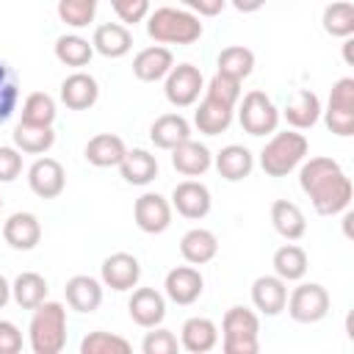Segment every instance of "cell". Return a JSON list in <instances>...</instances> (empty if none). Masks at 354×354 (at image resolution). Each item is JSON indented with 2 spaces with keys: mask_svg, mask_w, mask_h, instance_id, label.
I'll use <instances>...</instances> for the list:
<instances>
[{
  "mask_svg": "<svg viewBox=\"0 0 354 354\" xmlns=\"http://www.w3.org/2000/svg\"><path fill=\"white\" fill-rule=\"evenodd\" d=\"M299 185L310 196L318 216H337L348 207L354 185L332 158H310L299 169Z\"/></svg>",
  "mask_w": 354,
  "mask_h": 354,
  "instance_id": "obj_1",
  "label": "cell"
},
{
  "mask_svg": "<svg viewBox=\"0 0 354 354\" xmlns=\"http://www.w3.org/2000/svg\"><path fill=\"white\" fill-rule=\"evenodd\" d=\"M33 354H58L66 346V310L61 301H41L33 307V318L28 326Z\"/></svg>",
  "mask_w": 354,
  "mask_h": 354,
  "instance_id": "obj_2",
  "label": "cell"
},
{
  "mask_svg": "<svg viewBox=\"0 0 354 354\" xmlns=\"http://www.w3.org/2000/svg\"><path fill=\"white\" fill-rule=\"evenodd\" d=\"M147 33L158 44H194L202 36V22L191 11L163 6L147 14Z\"/></svg>",
  "mask_w": 354,
  "mask_h": 354,
  "instance_id": "obj_3",
  "label": "cell"
},
{
  "mask_svg": "<svg viewBox=\"0 0 354 354\" xmlns=\"http://www.w3.org/2000/svg\"><path fill=\"white\" fill-rule=\"evenodd\" d=\"M224 354H257L260 351V318L249 307H230L221 321Z\"/></svg>",
  "mask_w": 354,
  "mask_h": 354,
  "instance_id": "obj_4",
  "label": "cell"
},
{
  "mask_svg": "<svg viewBox=\"0 0 354 354\" xmlns=\"http://www.w3.org/2000/svg\"><path fill=\"white\" fill-rule=\"evenodd\" d=\"M307 147H310L307 138L301 133H296V130L274 133V138L260 152V169L268 177H285L304 160Z\"/></svg>",
  "mask_w": 354,
  "mask_h": 354,
  "instance_id": "obj_5",
  "label": "cell"
},
{
  "mask_svg": "<svg viewBox=\"0 0 354 354\" xmlns=\"http://www.w3.org/2000/svg\"><path fill=\"white\" fill-rule=\"evenodd\" d=\"M321 113H324L326 127L335 136H340V138L354 136V77H340L332 86L329 105Z\"/></svg>",
  "mask_w": 354,
  "mask_h": 354,
  "instance_id": "obj_6",
  "label": "cell"
},
{
  "mask_svg": "<svg viewBox=\"0 0 354 354\" xmlns=\"http://www.w3.org/2000/svg\"><path fill=\"white\" fill-rule=\"evenodd\" d=\"M238 122L249 136H268V133H277L279 108L263 91H249L243 94V102L238 108Z\"/></svg>",
  "mask_w": 354,
  "mask_h": 354,
  "instance_id": "obj_7",
  "label": "cell"
},
{
  "mask_svg": "<svg viewBox=\"0 0 354 354\" xmlns=\"http://www.w3.org/2000/svg\"><path fill=\"white\" fill-rule=\"evenodd\" d=\"M288 315L296 324H315L329 313V293L318 282H301L285 301Z\"/></svg>",
  "mask_w": 354,
  "mask_h": 354,
  "instance_id": "obj_8",
  "label": "cell"
},
{
  "mask_svg": "<svg viewBox=\"0 0 354 354\" xmlns=\"http://www.w3.org/2000/svg\"><path fill=\"white\" fill-rule=\"evenodd\" d=\"M202 91H205V77L194 64H177L169 69L166 83H163V94L174 108L194 105Z\"/></svg>",
  "mask_w": 354,
  "mask_h": 354,
  "instance_id": "obj_9",
  "label": "cell"
},
{
  "mask_svg": "<svg viewBox=\"0 0 354 354\" xmlns=\"http://www.w3.org/2000/svg\"><path fill=\"white\" fill-rule=\"evenodd\" d=\"M133 218H136V224H138L141 232H147V235H160V232H166L169 224H171V205H169L166 196L147 191V194H141V196L136 199V205H133Z\"/></svg>",
  "mask_w": 354,
  "mask_h": 354,
  "instance_id": "obj_10",
  "label": "cell"
},
{
  "mask_svg": "<svg viewBox=\"0 0 354 354\" xmlns=\"http://www.w3.org/2000/svg\"><path fill=\"white\" fill-rule=\"evenodd\" d=\"M28 185L36 196L41 199H55L64 194L66 185V171L55 158H39L28 169Z\"/></svg>",
  "mask_w": 354,
  "mask_h": 354,
  "instance_id": "obj_11",
  "label": "cell"
},
{
  "mask_svg": "<svg viewBox=\"0 0 354 354\" xmlns=\"http://www.w3.org/2000/svg\"><path fill=\"white\" fill-rule=\"evenodd\" d=\"M141 279V263L130 252H113L102 260V285L111 290H133Z\"/></svg>",
  "mask_w": 354,
  "mask_h": 354,
  "instance_id": "obj_12",
  "label": "cell"
},
{
  "mask_svg": "<svg viewBox=\"0 0 354 354\" xmlns=\"http://www.w3.org/2000/svg\"><path fill=\"white\" fill-rule=\"evenodd\" d=\"M210 205H213V199H210L207 185H202L196 180H183L171 191V207H177V213L183 218H191V221L205 218L210 213Z\"/></svg>",
  "mask_w": 354,
  "mask_h": 354,
  "instance_id": "obj_13",
  "label": "cell"
},
{
  "mask_svg": "<svg viewBox=\"0 0 354 354\" xmlns=\"http://www.w3.org/2000/svg\"><path fill=\"white\" fill-rule=\"evenodd\" d=\"M163 288H166V296L174 301V304H194L199 296H202V290H205V279H202V274L194 268V266H177V268H171L169 274H166V282H163Z\"/></svg>",
  "mask_w": 354,
  "mask_h": 354,
  "instance_id": "obj_14",
  "label": "cell"
},
{
  "mask_svg": "<svg viewBox=\"0 0 354 354\" xmlns=\"http://www.w3.org/2000/svg\"><path fill=\"white\" fill-rule=\"evenodd\" d=\"M127 310H130V318L138 326L152 329V326H160L163 318H166V299L155 288H138V290H133V296L127 301Z\"/></svg>",
  "mask_w": 354,
  "mask_h": 354,
  "instance_id": "obj_15",
  "label": "cell"
},
{
  "mask_svg": "<svg viewBox=\"0 0 354 354\" xmlns=\"http://www.w3.org/2000/svg\"><path fill=\"white\" fill-rule=\"evenodd\" d=\"M3 238L11 249L30 252L41 241V224L33 213H11L3 224Z\"/></svg>",
  "mask_w": 354,
  "mask_h": 354,
  "instance_id": "obj_16",
  "label": "cell"
},
{
  "mask_svg": "<svg viewBox=\"0 0 354 354\" xmlns=\"http://www.w3.org/2000/svg\"><path fill=\"white\" fill-rule=\"evenodd\" d=\"M285 301H288V282L279 279L277 274H266L252 282V304L263 315H279L285 310Z\"/></svg>",
  "mask_w": 354,
  "mask_h": 354,
  "instance_id": "obj_17",
  "label": "cell"
},
{
  "mask_svg": "<svg viewBox=\"0 0 354 354\" xmlns=\"http://www.w3.org/2000/svg\"><path fill=\"white\" fill-rule=\"evenodd\" d=\"M100 97V86L88 72H72L61 83V102L69 111H88Z\"/></svg>",
  "mask_w": 354,
  "mask_h": 354,
  "instance_id": "obj_18",
  "label": "cell"
},
{
  "mask_svg": "<svg viewBox=\"0 0 354 354\" xmlns=\"http://www.w3.org/2000/svg\"><path fill=\"white\" fill-rule=\"evenodd\" d=\"M174 66V55L169 47H144L136 58H133V75L141 80V83H155V80H163L169 75V69Z\"/></svg>",
  "mask_w": 354,
  "mask_h": 354,
  "instance_id": "obj_19",
  "label": "cell"
},
{
  "mask_svg": "<svg viewBox=\"0 0 354 354\" xmlns=\"http://www.w3.org/2000/svg\"><path fill=\"white\" fill-rule=\"evenodd\" d=\"M169 152H171V166H174L180 174H185V177H199V174H205V171L210 169V163H213L210 149H207L205 144L194 141V138L177 144V147L169 149Z\"/></svg>",
  "mask_w": 354,
  "mask_h": 354,
  "instance_id": "obj_20",
  "label": "cell"
},
{
  "mask_svg": "<svg viewBox=\"0 0 354 354\" xmlns=\"http://www.w3.org/2000/svg\"><path fill=\"white\" fill-rule=\"evenodd\" d=\"M91 47H94L100 55H105V58H122V55H127L130 47H133V33H130L127 25H122V22H105V25H100V28L94 30Z\"/></svg>",
  "mask_w": 354,
  "mask_h": 354,
  "instance_id": "obj_21",
  "label": "cell"
},
{
  "mask_svg": "<svg viewBox=\"0 0 354 354\" xmlns=\"http://www.w3.org/2000/svg\"><path fill=\"white\" fill-rule=\"evenodd\" d=\"M216 343H218V329L205 315L188 318L183 324V329H180V346L185 351H191V354H205V351L216 348Z\"/></svg>",
  "mask_w": 354,
  "mask_h": 354,
  "instance_id": "obj_22",
  "label": "cell"
},
{
  "mask_svg": "<svg viewBox=\"0 0 354 354\" xmlns=\"http://www.w3.org/2000/svg\"><path fill=\"white\" fill-rule=\"evenodd\" d=\"M149 138L158 149H174L177 144L191 138V124L183 113H163L152 122L149 127Z\"/></svg>",
  "mask_w": 354,
  "mask_h": 354,
  "instance_id": "obj_23",
  "label": "cell"
},
{
  "mask_svg": "<svg viewBox=\"0 0 354 354\" xmlns=\"http://www.w3.org/2000/svg\"><path fill=\"white\" fill-rule=\"evenodd\" d=\"M180 254L191 266H205L218 254V241H216V235L210 230L194 227L180 238Z\"/></svg>",
  "mask_w": 354,
  "mask_h": 354,
  "instance_id": "obj_24",
  "label": "cell"
},
{
  "mask_svg": "<svg viewBox=\"0 0 354 354\" xmlns=\"http://www.w3.org/2000/svg\"><path fill=\"white\" fill-rule=\"evenodd\" d=\"M64 293H66V304L77 313H94L102 304V285L88 274H77L66 279Z\"/></svg>",
  "mask_w": 354,
  "mask_h": 354,
  "instance_id": "obj_25",
  "label": "cell"
},
{
  "mask_svg": "<svg viewBox=\"0 0 354 354\" xmlns=\"http://www.w3.org/2000/svg\"><path fill=\"white\" fill-rule=\"evenodd\" d=\"M232 113H235V108H230V105H224V102H218V100L205 94V100L194 111V124L205 136H218L232 124Z\"/></svg>",
  "mask_w": 354,
  "mask_h": 354,
  "instance_id": "obj_26",
  "label": "cell"
},
{
  "mask_svg": "<svg viewBox=\"0 0 354 354\" xmlns=\"http://www.w3.org/2000/svg\"><path fill=\"white\" fill-rule=\"evenodd\" d=\"M124 152H127L124 141H122L119 136H113V133H100V136L88 138V144H86V149H83L86 160H88L91 166H97V169L119 166L122 158H124Z\"/></svg>",
  "mask_w": 354,
  "mask_h": 354,
  "instance_id": "obj_27",
  "label": "cell"
},
{
  "mask_svg": "<svg viewBox=\"0 0 354 354\" xmlns=\"http://www.w3.org/2000/svg\"><path fill=\"white\" fill-rule=\"evenodd\" d=\"M321 111L324 108H321L318 94L310 91V88H299L296 97H293V102H288V108H285V119L296 130H310L321 119Z\"/></svg>",
  "mask_w": 354,
  "mask_h": 354,
  "instance_id": "obj_28",
  "label": "cell"
},
{
  "mask_svg": "<svg viewBox=\"0 0 354 354\" xmlns=\"http://www.w3.org/2000/svg\"><path fill=\"white\" fill-rule=\"evenodd\" d=\"M14 147L28 155H41L55 144V130L53 124H33V122H19L14 127Z\"/></svg>",
  "mask_w": 354,
  "mask_h": 354,
  "instance_id": "obj_29",
  "label": "cell"
},
{
  "mask_svg": "<svg viewBox=\"0 0 354 354\" xmlns=\"http://www.w3.org/2000/svg\"><path fill=\"white\" fill-rule=\"evenodd\" d=\"M271 224L285 241H299L307 232V218H304L301 207L288 199H277L271 205Z\"/></svg>",
  "mask_w": 354,
  "mask_h": 354,
  "instance_id": "obj_30",
  "label": "cell"
},
{
  "mask_svg": "<svg viewBox=\"0 0 354 354\" xmlns=\"http://www.w3.org/2000/svg\"><path fill=\"white\" fill-rule=\"evenodd\" d=\"M216 169H218V174H221L224 180L238 183V180H243V177L252 174V169H254V155H252L246 147H241V144H230V147H224V149L216 155Z\"/></svg>",
  "mask_w": 354,
  "mask_h": 354,
  "instance_id": "obj_31",
  "label": "cell"
},
{
  "mask_svg": "<svg viewBox=\"0 0 354 354\" xmlns=\"http://www.w3.org/2000/svg\"><path fill=\"white\" fill-rule=\"evenodd\" d=\"M119 171L130 185H147L158 177V160L147 149H127L119 163Z\"/></svg>",
  "mask_w": 354,
  "mask_h": 354,
  "instance_id": "obj_32",
  "label": "cell"
},
{
  "mask_svg": "<svg viewBox=\"0 0 354 354\" xmlns=\"http://www.w3.org/2000/svg\"><path fill=\"white\" fill-rule=\"evenodd\" d=\"M274 274L285 282H299L304 274H307V252L296 243H285L274 252Z\"/></svg>",
  "mask_w": 354,
  "mask_h": 354,
  "instance_id": "obj_33",
  "label": "cell"
},
{
  "mask_svg": "<svg viewBox=\"0 0 354 354\" xmlns=\"http://www.w3.org/2000/svg\"><path fill=\"white\" fill-rule=\"evenodd\" d=\"M11 299L22 310H33L47 299V279L36 271H22L11 285Z\"/></svg>",
  "mask_w": 354,
  "mask_h": 354,
  "instance_id": "obj_34",
  "label": "cell"
},
{
  "mask_svg": "<svg viewBox=\"0 0 354 354\" xmlns=\"http://www.w3.org/2000/svg\"><path fill=\"white\" fill-rule=\"evenodd\" d=\"M216 66L221 75L227 77H235V80H243L252 75L254 69V53L243 44H232V47H224L216 58Z\"/></svg>",
  "mask_w": 354,
  "mask_h": 354,
  "instance_id": "obj_35",
  "label": "cell"
},
{
  "mask_svg": "<svg viewBox=\"0 0 354 354\" xmlns=\"http://www.w3.org/2000/svg\"><path fill=\"white\" fill-rule=\"evenodd\" d=\"M324 30L335 39H348L354 33V3L351 0H335L324 8Z\"/></svg>",
  "mask_w": 354,
  "mask_h": 354,
  "instance_id": "obj_36",
  "label": "cell"
},
{
  "mask_svg": "<svg viewBox=\"0 0 354 354\" xmlns=\"http://www.w3.org/2000/svg\"><path fill=\"white\" fill-rule=\"evenodd\" d=\"M91 55H94L91 41L77 36V33H64V36L55 39V58L61 64H66V66L80 69V66H86L91 61Z\"/></svg>",
  "mask_w": 354,
  "mask_h": 354,
  "instance_id": "obj_37",
  "label": "cell"
},
{
  "mask_svg": "<svg viewBox=\"0 0 354 354\" xmlns=\"http://www.w3.org/2000/svg\"><path fill=\"white\" fill-rule=\"evenodd\" d=\"M19 102V77L8 61L0 58V124L11 119Z\"/></svg>",
  "mask_w": 354,
  "mask_h": 354,
  "instance_id": "obj_38",
  "label": "cell"
},
{
  "mask_svg": "<svg viewBox=\"0 0 354 354\" xmlns=\"http://www.w3.org/2000/svg\"><path fill=\"white\" fill-rule=\"evenodd\" d=\"M130 343L111 332H88L80 340V354H130Z\"/></svg>",
  "mask_w": 354,
  "mask_h": 354,
  "instance_id": "obj_39",
  "label": "cell"
},
{
  "mask_svg": "<svg viewBox=\"0 0 354 354\" xmlns=\"http://www.w3.org/2000/svg\"><path fill=\"white\" fill-rule=\"evenodd\" d=\"M22 122L33 124H53L55 122V100L44 91H33L22 102Z\"/></svg>",
  "mask_w": 354,
  "mask_h": 354,
  "instance_id": "obj_40",
  "label": "cell"
},
{
  "mask_svg": "<svg viewBox=\"0 0 354 354\" xmlns=\"http://www.w3.org/2000/svg\"><path fill=\"white\" fill-rule=\"evenodd\" d=\"M100 0H58V17L69 28H86L94 22Z\"/></svg>",
  "mask_w": 354,
  "mask_h": 354,
  "instance_id": "obj_41",
  "label": "cell"
},
{
  "mask_svg": "<svg viewBox=\"0 0 354 354\" xmlns=\"http://www.w3.org/2000/svg\"><path fill=\"white\" fill-rule=\"evenodd\" d=\"M205 94H207V97H213V100H218V102H224V105H230V108H235V105H238V100H241V80H235V77H227V75L216 72V75L210 77V83H207V88H205Z\"/></svg>",
  "mask_w": 354,
  "mask_h": 354,
  "instance_id": "obj_42",
  "label": "cell"
},
{
  "mask_svg": "<svg viewBox=\"0 0 354 354\" xmlns=\"http://www.w3.org/2000/svg\"><path fill=\"white\" fill-rule=\"evenodd\" d=\"M177 348H180V343H177L174 332L160 329V326H152V332H147L141 340L144 354H177Z\"/></svg>",
  "mask_w": 354,
  "mask_h": 354,
  "instance_id": "obj_43",
  "label": "cell"
},
{
  "mask_svg": "<svg viewBox=\"0 0 354 354\" xmlns=\"http://www.w3.org/2000/svg\"><path fill=\"white\" fill-rule=\"evenodd\" d=\"M111 8L116 11V17L124 25H136L141 19H147L149 14V0H111Z\"/></svg>",
  "mask_w": 354,
  "mask_h": 354,
  "instance_id": "obj_44",
  "label": "cell"
},
{
  "mask_svg": "<svg viewBox=\"0 0 354 354\" xmlns=\"http://www.w3.org/2000/svg\"><path fill=\"white\" fill-rule=\"evenodd\" d=\"M22 171V155L17 147H0V183H14Z\"/></svg>",
  "mask_w": 354,
  "mask_h": 354,
  "instance_id": "obj_45",
  "label": "cell"
},
{
  "mask_svg": "<svg viewBox=\"0 0 354 354\" xmlns=\"http://www.w3.org/2000/svg\"><path fill=\"white\" fill-rule=\"evenodd\" d=\"M22 351V332L17 324L0 318V354H19Z\"/></svg>",
  "mask_w": 354,
  "mask_h": 354,
  "instance_id": "obj_46",
  "label": "cell"
},
{
  "mask_svg": "<svg viewBox=\"0 0 354 354\" xmlns=\"http://www.w3.org/2000/svg\"><path fill=\"white\" fill-rule=\"evenodd\" d=\"M224 6H227V0H194L188 8L196 11V17H216V14H221Z\"/></svg>",
  "mask_w": 354,
  "mask_h": 354,
  "instance_id": "obj_47",
  "label": "cell"
},
{
  "mask_svg": "<svg viewBox=\"0 0 354 354\" xmlns=\"http://www.w3.org/2000/svg\"><path fill=\"white\" fill-rule=\"evenodd\" d=\"M241 14H254V11H260L263 6H266V0H230Z\"/></svg>",
  "mask_w": 354,
  "mask_h": 354,
  "instance_id": "obj_48",
  "label": "cell"
},
{
  "mask_svg": "<svg viewBox=\"0 0 354 354\" xmlns=\"http://www.w3.org/2000/svg\"><path fill=\"white\" fill-rule=\"evenodd\" d=\"M8 299H11V285H8V279L0 274V310L8 304Z\"/></svg>",
  "mask_w": 354,
  "mask_h": 354,
  "instance_id": "obj_49",
  "label": "cell"
},
{
  "mask_svg": "<svg viewBox=\"0 0 354 354\" xmlns=\"http://www.w3.org/2000/svg\"><path fill=\"white\" fill-rule=\"evenodd\" d=\"M351 44H354V41H351V36H348V39L343 41V58H346V64H354V55H351Z\"/></svg>",
  "mask_w": 354,
  "mask_h": 354,
  "instance_id": "obj_50",
  "label": "cell"
},
{
  "mask_svg": "<svg viewBox=\"0 0 354 354\" xmlns=\"http://www.w3.org/2000/svg\"><path fill=\"white\" fill-rule=\"evenodd\" d=\"M180 3H185V6H191V3H194V0H180Z\"/></svg>",
  "mask_w": 354,
  "mask_h": 354,
  "instance_id": "obj_51",
  "label": "cell"
},
{
  "mask_svg": "<svg viewBox=\"0 0 354 354\" xmlns=\"http://www.w3.org/2000/svg\"><path fill=\"white\" fill-rule=\"evenodd\" d=\"M0 207H3V199H0Z\"/></svg>",
  "mask_w": 354,
  "mask_h": 354,
  "instance_id": "obj_52",
  "label": "cell"
}]
</instances>
